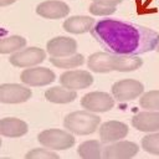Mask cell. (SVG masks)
<instances>
[{
    "mask_svg": "<svg viewBox=\"0 0 159 159\" xmlns=\"http://www.w3.org/2000/svg\"><path fill=\"white\" fill-rule=\"evenodd\" d=\"M132 124L140 132L159 130V112H139L133 116Z\"/></svg>",
    "mask_w": 159,
    "mask_h": 159,
    "instance_id": "9a60e30c",
    "label": "cell"
},
{
    "mask_svg": "<svg viewBox=\"0 0 159 159\" xmlns=\"http://www.w3.org/2000/svg\"><path fill=\"white\" fill-rule=\"evenodd\" d=\"M129 132L127 124L118 120H108L99 128V138L103 143H112L123 139Z\"/></svg>",
    "mask_w": 159,
    "mask_h": 159,
    "instance_id": "7c38bea8",
    "label": "cell"
},
{
    "mask_svg": "<svg viewBox=\"0 0 159 159\" xmlns=\"http://www.w3.org/2000/svg\"><path fill=\"white\" fill-rule=\"evenodd\" d=\"M140 107L149 111H159V91H149L140 97Z\"/></svg>",
    "mask_w": 159,
    "mask_h": 159,
    "instance_id": "603a6c76",
    "label": "cell"
},
{
    "mask_svg": "<svg viewBox=\"0 0 159 159\" xmlns=\"http://www.w3.org/2000/svg\"><path fill=\"white\" fill-rule=\"evenodd\" d=\"M47 52L51 56L56 57H66L76 53L77 51V42L76 40L71 37H65V36H58L52 40H50L46 45Z\"/></svg>",
    "mask_w": 159,
    "mask_h": 159,
    "instance_id": "8fae6325",
    "label": "cell"
},
{
    "mask_svg": "<svg viewBox=\"0 0 159 159\" xmlns=\"http://www.w3.org/2000/svg\"><path fill=\"white\" fill-rule=\"evenodd\" d=\"M46 58L43 50L39 47H29L22 51H17L10 56V63L16 67H31L41 63Z\"/></svg>",
    "mask_w": 159,
    "mask_h": 159,
    "instance_id": "5b68a950",
    "label": "cell"
},
{
    "mask_svg": "<svg viewBox=\"0 0 159 159\" xmlns=\"http://www.w3.org/2000/svg\"><path fill=\"white\" fill-rule=\"evenodd\" d=\"M36 12L46 19H61L68 15L70 7L67 4L58 0H47L37 5Z\"/></svg>",
    "mask_w": 159,
    "mask_h": 159,
    "instance_id": "5bb4252c",
    "label": "cell"
},
{
    "mask_svg": "<svg viewBox=\"0 0 159 159\" xmlns=\"http://www.w3.org/2000/svg\"><path fill=\"white\" fill-rule=\"evenodd\" d=\"M27 124L19 119V118H2L0 120V132L4 137H10V138H16L21 137L27 133Z\"/></svg>",
    "mask_w": 159,
    "mask_h": 159,
    "instance_id": "2e32d148",
    "label": "cell"
},
{
    "mask_svg": "<svg viewBox=\"0 0 159 159\" xmlns=\"http://www.w3.org/2000/svg\"><path fill=\"white\" fill-rule=\"evenodd\" d=\"M94 20L88 16H72L63 22V29L71 34H83L92 29Z\"/></svg>",
    "mask_w": 159,
    "mask_h": 159,
    "instance_id": "e0dca14e",
    "label": "cell"
},
{
    "mask_svg": "<svg viewBox=\"0 0 159 159\" xmlns=\"http://www.w3.org/2000/svg\"><path fill=\"white\" fill-rule=\"evenodd\" d=\"M60 83L70 89H82L93 83V77L88 71H66L60 76Z\"/></svg>",
    "mask_w": 159,
    "mask_h": 159,
    "instance_id": "ba28073f",
    "label": "cell"
},
{
    "mask_svg": "<svg viewBox=\"0 0 159 159\" xmlns=\"http://www.w3.org/2000/svg\"><path fill=\"white\" fill-rule=\"evenodd\" d=\"M50 62L60 68H72V67H77V66H82L84 63V57L81 53H73L71 56H66V57H56V56H51L50 57Z\"/></svg>",
    "mask_w": 159,
    "mask_h": 159,
    "instance_id": "ffe728a7",
    "label": "cell"
},
{
    "mask_svg": "<svg viewBox=\"0 0 159 159\" xmlns=\"http://www.w3.org/2000/svg\"><path fill=\"white\" fill-rule=\"evenodd\" d=\"M143 65V60L138 55H117L112 53L108 58V67L111 71L130 72L139 68Z\"/></svg>",
    "mask_w": 159,
    "mask_h": 159,
    "instance_id": "30bf717a",
    "label": "cell"
},
{
    "mask_svg": "<svg viewBox=\"0 0 159 159\" xmlns=\"http://www.w3.org/2000/svg\"><path fill=\"white\" fill-rule=\"evenodd\" d=\"M94 2H98V4H104V5H112V6H116L118 4H120L123 0H92Z\"/></svg>",
    "mask_w": 159,
    "mask_h": 159,
    "instance_id": "4316f807",
    "label": "cell"
},
{
    "mask_svg": "<svg viewBox=\"0 0 159 159\" xmlns=\"http://www.w3.org/2000/svg\"><path fill=\"white\" fill-rule=\"evenodd\" d=\"M81 106L92 112H107L114 106V101L106 92H91L82 97Z\"/></svg>",
    "mask_w": 159,
    "mask_h": 159,
    "instance_id": "8992f818",
    "label": "cell"
},
{
    "mask_svg": "<svg viewBox=\"0 0 159 159\" xmlns=\"http://www.w3.org/2000/svg\"><path fill=\"white\" fill-rule=\"evenodd\" d=\"M16 0H0V5L1 6H6V5H11L14 4Z\"/></svg>",
    "mask_w": 159,
    "mask_h": 159,
    "instance_id": "83f0119b",
    "label": "cell"
},
{
    "mask_svg": "<svg viewBox=\"0 0 159 159\" xmlns=\"http://www.w3.org/2000/svg\"><path fill=\"white\" fill-rule=\"evenodd\" d=\"M56 78L55 73L46 68V67H34V68H27L25 71H22L20 80L29 84V86H34V87H39V86H46L51 82H53Z\"/></svg>",
    "mask_w": 159,
    "mask_h": 159,
    "instance_id": "52a82bcc",
    "label": "cell"
},
{
    "mask_svg": "<svg viewBox=\"0 0 159 159\" xmlns=\"http://www.w3.org/2000/svg\"><path fill=\"white\" fill-rule=\"evenodd\" d=\"M111 52H96L92 53L88 57L87 65L91 71H94L97 73H107L111 72L108 67V58Z\"/></svg>",
    "mask_w": 159,
    "mask_h": 159,
    "instance_id": "d6986e66",
    "label": "cell"
},
{
    "mask_svg": "<svg viewBox=\"0 0 159 159\" xmlns=\"http://www.w3.org/2000/svg\"><path fill=\"white\" fill-rule=\"evenodd\" d=\"M26 158H41V159H57L58 158V154L51 152V150H47V149H41V148H36V149H32L30 150L29 153H26L25 155Z\"/></svg>",
    "mask_w": 159,
    "mask_h": 159,
    "instance_id": "484cf974",
    "label": "cell"
},
{
    "mask_svg": "<svg viewBox=\"0 0 159 159\" xmlns=\"http://www.w3.org/2000/svg\"><path fill=\"white\" fill-rule=\"evenodd\" d=\"M25 45H26V40L21 36L5 37L0 42V52L1 53H10V52H14V51H19Z\"/></svg>",
    "mask_w": 159,
    "mask_h": 159,
    "instance_id": "7402d4cb",
    "label": "cell"
},
{
    "mask_svg": "<svg viewBox=\"0 0 159 159\" xmlns=\"http://www.w3.org/2000/svg\"><path fill=\"white\" fill-rule=\"evenodd\" d=\"M157 51L159 52V42H158V45H157Z\"/></svg>",
    "mask_w": 159,
    "mask_h": 159,
    "instance_id": "f1b7e54d",
    "label": "cell"
},
{
    "mask_svg": "<svg viewBox=\"0 0 159 159\" xmlns=\"http://www.w3.org/2000/svg\"><path fill=\"white\" fill-rule=\"evenodd\" d=\"M77 97V93L75 91H71L70 88H62V87H51L45 92V98L52 103H70L75 101Z\"/></svg>",
    "mask_w": 159,
    "mask_h": 159,
    "instance_id": "ac0fdd59",
    "label": "cell"
},
{
    "mask_svg": "<svg viewBox=\"0 0 159 159\" xmlns=\"http://www.w3.org/2000/svg\"><path fill=\"white\" fill-rule=\"evenodd\" d=\"M101 123V118L93 113L86 111H76L65 117V128L78 135H87L93 133L98 124Z\"/></svg>",
    "mask_w": 159,
    "mask_h": 159,
    "instance_id": "7a4b0ae2",
    "label": "cell"
},
{
    "mask_svg": "<svg viewBox=\"0 0 159 159\" xmlns=\"http://www.w3.org/2000/svg\"><path fill=\"white\" fill-rule=\"evenodd\" d=\"M92 36L108 52L117 55H139L157 48L159 35L145 26L104 19L94 24Z\"/></svg>",
    "mask_w": 159,
    "mask_h": 159,
    "instance_id": "6da1fadb",
    "label": "cell"
},
{
    "mask_svg": "<svg viewBox=\"0 0 159 159\" xmlns=\"http://www.w3.org/2000/svg\"><path fill=\"white\" fill-rule=\"evenodd\" d=\"M37 139L42 145L55 150L67 149L75 144V137L72 134L61 129H55V128L42 130L39 134Z\"/></svg>",
    "mask_w": 159,
    "mask_h": 159,
    "instance_id": "3957f363",
    "label": "cell"
},
{
    "mask_svg": "<svg viewBox=\"0 0 159 159\" xmlns=\"http://www.w3.org/2000/svg\"><path fill=\"white\" fill-rule=\"evenodd\" d=\"M101 144L98 140H87L83 142L82 144H80L77 153L81 158H86V159H98L101 158Z\"/></svg>",
    "mask_w": 159,
    "mask_h": 159,
    "instance_id": "44dd1931",
    "label": "cell"
},
{
    "mask_svg": "<svg viewBox=\"0 0 159 159\" xmlns=\"http://www.w3.org/2000/svg\"><path fill=\"white\" fill-rule=\"evenodd\" d=\"M142 147L148 153L159 155V133L145 135L142 139Z\"/></svg>",
    "mask_w": 159,
    "mask_h": 159,
    "instance_id": "cb8c5ba5",
    "label": "cell"
},
{
    "mask_svg": "<svg viewBox=\"0 0 159 159\" xmlns=\"http://www.w3.org/2000/svg\"><path fill=\"white\" fill-rule=\"evenodd\" d=\"M32 92L21 84L2 83L0 86V99L2 103H21L31 97Z\"/></svg>",
    "mask_w": 159,
    "mask_h": 159,
    "instance_id": "9c48e42d",
    "label": "cell"
},
{
    "mask_svg": "<svg viewBox=\"0 0 159 159\" xmlns=\"http://www.w3.org/2000/svg\"><path fill=\"white\" fill-rule=\"evenodd\" d=\"M116 11V6L112 5H104V4H98V2H92L89 5V12L93 15H99V16H106L111 15Z\"/></svg>",
    "mask_w": 159,
    "mask_h": 159,
    "instance_id": "d4e9b609",
    "label": "cell"
},
{
    "mask_svg": "<svg viewBox=\"0 0 159 159\" xmlns=\"http://www.w3.org/2000/svg\"><path fill=\"white\" fill-rule=\"evenodd\" d=\"M139 148L135 143L128 142V140H122L113 143L108 147L104 148L103 150V158H109V159H127L132 158L138 153Z\"/></svg>",
    "mask_w": 159,
    "mask_h": 159,
    "instance_id": "4fadbf2b",
    "label": "cell"
},
{
    "mask_svg": "<svg viewBox=\"0 0 159 159\" xmlns=\"http://www.w3.org/2000/svg\"><path fill=\"white\" fill-rule=\"evenodd\" d=\"M144 91L143 84L135 80H122L112 86L113 97L117 101H132L142 94Z\"/></svg>",
    "mask_w": 159,
    "mask_h": 159,
    "instance_id": "277c9868",
    "label": "cell"
}]
</instances>
